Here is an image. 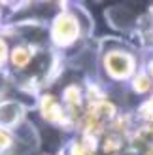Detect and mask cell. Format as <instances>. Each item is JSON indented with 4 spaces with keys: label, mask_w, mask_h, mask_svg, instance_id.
Wrapping results in <instances>:
<instances>
[{
    "label": "cell",
    "mask_w": 153,
    "mask_h": 155,
    "mask_svg": "<svg viewBox=\"0 0 153 155\" xmlns=\"http://www.w3.org/2000/svg\"><path fill=\"white\" fill-rule=\"evenodd\" d=\"M8 55H10V48L6 44V38L0 36V68L4 66V63L8 61Z\"/></svg>",
    "instance_id": "7"
},
{
    "label": "cell",
    "mask_w": 153,
    "mask_h": 155,
    "mask_svg": "<svg viewBox=\"0 0 153 155\" xmlns=\"http://www.w3.org/2000/svg\"><path fill=\"white\" fill-rule=\"evenodd\" d=\"M32 57H34V51L30 45H13V48L10 49V55H8V59H10L11 66L15 68V70H25V68L32 63Z\"/></svg>",
    "instance_id": "5"
},
{
    "label": "cell",
    "mask_w": 153,
    "mask_h": 155,
    "mask_svg": "<svg viewBox=\"0 0 153 155\" xmlns=\"http://www.w3.org/2000/svg\"><path fill=\"white\" fill-rule=\"evenodd\" d=\"M146 110H149V119L153 117V93H151V97L148 100V104H146Z\"/></svg>",
    "instance_id": "8"
},
{
    "label": "cell",
    "mask_w": 153,
    "mask_h": 155,
    "mask_svg": "<svg viewBox=\"0 0 153 155\" xmlns=\"http://www.w3.org/2000/svg\"><path fill=\"white\" fill-rule=\"evenodd\" d=\"M80 34H81V28H80V23L76 19L72 10H64V12H60L53 17L51 40L55 42V45H59V48H68V45L78 42Z\"/></svg>",
    "instance_id": "2"
},
{
    "label": "cell",
    "mask_w": 153,
    "mask_h": 155,
    "mask_svg": "<svg viewBox=\"0 0 153 155\" xmlns=\"http://www.w3.org/2000/svg\"><path fill=\"white\" fill-rule=\"evenodd\" d=\"M38 108H40V114L45 123L49 125H57V127H64L68 125V115L63 102L55 97V95H42L40 102H38Z\"/></svg>",
    "instance_id": "3"
},
{
    "label": "cell",
    "mask_w": 153,
    "mask_h": 155,
    "mask_svg": "<svg viewBox=\"0 0 153 155\" xmlns=\"http://www.w3.org/2000/svg\"><path fill=\"white\" fill-rule=\"evenodd\" d=\"M25 117V106L19 100L4 98L0 100V129H15Z\"/></svg>",
    "instance_id": "4"
},
{
    "label": "cell",
    "mask_w": 153,
    "mask_h": 155,
    "mask_svg": "<svg viewBox=\"0 0 153 155\" xmlns=\"http://www.w3.org/2000/svg\"><path fill=\"white\" fill-rule=\"evenodd\" d=\"M146 74H148V76L151 78V80H153V59L148 63V70H146Z\"/></svg>",
    "instance_id": "9"
},
{
    "label": "cell",
    "mask_w": 153,
    "mask_h": 155,
    "mask_svg": "<svg viewBox=\"0 0 153 155\" xmlns=\"http://www.w3.org/2000/svg\"><path fill=\"white\" fill-rule=\"evenodd\" d=\"M131 80H132V91L138 93V95H148V93L153 91V80L144 70L136 72Z\"/></svg>",
    "instance_id": "6"
},
{
    "label": "cell",
    "mask_w": 153,
    "mask_h": 155,
    "mask_svg": "<svg viewBox=\"0 0 153 155\" xmlns=\"http://www.w3.org/2000/svg\"><path fill=\"white\" fill-rule=\"evenodd\" d=\"M102 66L108 78L116 81H125L136 74V61L134 55L127 49H106L102 57Z\"/></svg>",
    "instance_id": "1"
}]
</instances>
